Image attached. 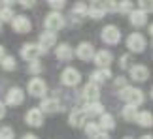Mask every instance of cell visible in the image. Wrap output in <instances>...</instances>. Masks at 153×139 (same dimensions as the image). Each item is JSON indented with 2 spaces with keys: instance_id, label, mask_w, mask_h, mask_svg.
Instances as JSON below:
<instances>
[{
  "instance_id": "35",
  "label": "cell",
  "mask_w": 153,
  "mask_h": 139,
  "mask_svg": "<svg viewBox=\"0 0 153 139\" xmlns=\"http://www.w3.org/2000/svg\"><path fill=\"white\" fill-rule=\"evenodd\" d=\"M128 64H131V59L125 55V56H121V68H127Z\"/></svg>"
},
{
  "instance_id": "31",
  "label": "cell",
  "mask_w": 153,
  "mask_h": 139,
  "mask_svg": "<svg viewBox=\"0 0 153 139\" xmlns=\"http://www.w3.org/2000/svg\"><path fill=\"white\" fill-rule=\"evenodd\" d=\"M132 8H134L132 2H128V0H127V2H119V6H117V11H121V13H128V15H131L132 11H134Z\"/></svg>"
},
{
  "instance_id": "36",
  "label": "cell",
  "mask_w": 153,
  "mask_h": 139,
  "mask_svg": "<svg viewBox=\"0 0 153 139\" xmlns=\"http://www.w3.org/2000/svg\"><path fill=\"white\" fill-rule=\"evenodd\" d=\"M4 115H6V105H4L2 102H0V120L4 119Z\"/></svg>"
},
{
  "instance_id": "4",
  "label": "cell",
  "mask_w": 153,
  "mask_h": 139,
  "mask_svg": "<svg viewBox=\"0 0 153 139\" xmlns=\"http://www.w3.org/2000/svg\"><path fill=\"white\" fill-rule=\"evenodd\" d=\"M100 36H102V42L108 43V45H115V43L121 42V32H119V28L114 26V25H106L102 28Z\"/></svg>"
},
{
  "instance_id": "37",
  "label": "cell",
  "mask_w": 153,
  "mask_h": 139,
  "mask_svg": "<svg viewBox=\"0 0 153 139\" xmlns=\"http://www.w3.org/2000/svg\"><path fill=\"white\" fill-rule=\"evenodd\" d=\"M4 59H6V51H4V47L0 45V64L4 62Z\"/></svg>"
},
{
  "instance_id": "32",
  "label": "cell",
  "mask_w": 153,
  "mask_h": 139,
  "mask_svg": "<svg viewBox=\"0 0 153 139\" xmlns=\"http://www.w3.org/2000/svg\"><path fill=\"white\" fill-rule=\"evenodd\" d=\"M0 139H13L11 126H2V128H0Z\"/></svg>"
},
{
  "instance_id": "45",
  "label": "cell",
  "mask_w": 153,
  "mask_h": 139,
  "mask_svg": "<svg viewBox=\"0 0 153 139\" xmlns=\"http://www.w3.org/2000/svg\"><path fill=\"white\" fill-rule=\"evenodd\" d=\"M151 98H153V89H151Z\"/></svg>"
},
{
  "instance_id": "12",
  "label": "cell",
  "mask_w": 153,
  "mask_h": 139,
  "mask_svg": "<svg viewBox=\"0 0 153 139\" xmlns=\"http://www.w3.org/2000/svg\"><path fill=\"white\" fill-rule=\"evenodd\" d=\"M23 100H25V94H23V90L19 89V86H13V89H10L8 92V98H6V103L11 107H15V105H21Z\"/></svg>"
},
{
  "instance_id": "29",
  "label": "cell",
  "mask_w": 153,
  "mask_h": 139,
  "mask_svg": "<svg viewBox=\"0 0 153 139\" xmlns=\"http://www.w3.org/2000/svg\"><path fill=\"white\" fill-rule=\"evenodd\" d=\"M138 10H142L144 13H151V11H153V0H140V2H138Z\"/></svg>"
},
{
  "instance_id": "26",
  "label": "cell",
  "mask_w": 153,
  "mask_h": 139,
  "mask_svg": "<svg viewBox=\"0 0 153 139\" xmlns=\"http://www.w3.org/2000/svg\"><path fill=\"white\" fill-rule=\"evenodd\" d=\"M85 134L95 139L98 134H100V124H98V122H87L85 124Z\"/></svg>"
},
{
  "instance_id": "11",
  "label": "cell",
  "mask_w": 153,
  "mask_h": 139,
  "mask_svg": "<svg viewBox=\"0 0 153 139\" xmlns=\"http://www.w3.org/2000/svg\"><path fill=\"white\" fill-rule=\"evenodd\" d=\"M25 120L28 126H34V128H40V126L44 124V113L40 111V109H28L27 115H25Z\"/></svg>"
},
{
  "instance_id": "43",
  "label": "cell",
  "mask_w": 153,
  "mask_h": 139,
  "mask_svg": "<svg viewBox=\"0 0 153 139\" xmlns=\"http://www.w3.org/2000/svg\"><path fill=\"white\" fill-rule=\"evenodd\" d=\"M0 30H2V21H0Z\"/></svg>"
},
{
  "instance_id": "39",
  "label": "cell",
  "mask_w": 153,
  "mask_h": 139,
  "mask_svg": "<svg viewBox=\"0 0 153 139\" xmlns=\"http://www.w3.org/2000/svg\"><path fill=\"white\" fill-rule=\"evenodd\" d=\"M21 6H23V8H30V6H32V2H30V0H23V2H21Z\"/></svg>"
},
{
  "instance_id": "10",
  "label": "cell",
  "mask_w": 153,
  "mask_h": 139,
  "mask_svg": "<svg viewBox=\"0 0 153 139\" xmlns=\"http://www.w3.org/2000/svg\"><path fill=\"white\" fill-rule=\"evenodd\" d=\"M98 96H100V90H98V85L95 81H91V83H87L83 86V98L87 103H95L98 102Z\"/></svg>"
},
{
  "instance_id": "25",
  "label": "cell",
  "mask_w": 153,
  "mask_h": 139,
  "mask_svg": "<svg viewBox=\"0 0 153 139\" xmlns=\"http://www.w3.org/2000/svg\"><path fill=\"white\" fill-rule=\"evenodd\" d=\"M85 113L87 115H91V117H95V115H104V105L100 102H95V103H87L85 105Z\"/></svg>"
},
{
  "instance_id": "8",
  "label": "cell",
  "mask_w": 153,
  "mask_h": 139,
  "mask_svg": "<svg viewBox=\"0 0 153 139\" xmlns=\"http://www.w3.org/2000/svg\"><path fill=\"white\" fill-rule=\"evenodd\" d=\"M28 92L34 98H44L45 92H48V86H45V83L40 77H34V79L28 81Z\"/></svg>"
},
{
  "instance_id": "14",
  "label": "cell",
  "mask_w": 153,
  "mask_h": 139,
  "mask_svg": "<svg viewBox=\"0 0 153 139\" xmlns=\"http://www.w3.org/2000/svg\"><path fill=\"white\" fill-rule=\"evenodd\" d=\"M61 109V103H59L57 98H44L42 103H40V111L42 113H57Z\"/></svg>"
},
{
  "instance_id": "17",
  "label": "cell",
  "mask_w": 153,
  "mask_h": 139,
  "mask_svg": "<svg viewBox=\"0 0 153 139\" xmlns=\"http://www.w3.org/2000/svg\"><path fill=\"white\" fill-rule=\"evenodd\" d=\"M87 117H89V115L85 113V109H74V111L70 113L68 122H70V126H81V124H87L85 122Z\"/></svg>"
},
{
  "instance_id": "23",
  "label": "cell",
  "mask_w": 153,
  "mask_h": 139,
  "mask_svg": "<svg viewBox=\"0 0 153 139\" xmlns=\"http://www.w3.org/2000/svg\"><path fill=\"white\" fill-rule=\"evenodd\" d=\"M123 119L127 120V122H136V119H138V111H136V105H125L123 107Z\"/></svg>"
},
{
  "instance_id": "6",
  "label": "cell",
  "mask_w": 153,
  "mask_h": 139,
  "mask_svg": "<svg viewBox=\"0 0 153 139\" xmlns=\"http://www.w3.org/2000/svg\"><path fill=\"white\" fill-rule=\"evenodd\" d=\"M11 26H13V30L19 32V34H28L30 28H32V23H30V19H28L27 15H15V19L11 21Z\"/></svg>"
},
{
  "instance_id": "40",
  "label": "cell",
  "mask_w": 153,
  "mask_h": 139,
  "mask_svg": "<svg viewBox=\"0 0 153 139\" xmlns=\"http://www.w3.org/2000/svg\"><path fill=\"white\" fill-rule=\"evenodd\" d=\"M21 139H38L36 135H32V134H27V135H23Z\"/></svg>"
},
{
  "instance_id": "42",
  "label": "cell",
  "mask_w": 153,
  "mask_h": 139,
  "mask_svg": "<svg viewBox=\"0 0 153 139\" xmlns=\"http://www.w3.org/2000/svg\"><path fill=\"white\" fill-rule=\"evenodd\" d=\"M149 34L153 36V23H151V26H149Z\"/></svg>"
},
{
  "instance_id": "38",
  "label": "cell",
  "mask_w": 153,
  "mask_h": 139,
  "mask_svg": "<svg viewBox=\"0 0 153 139\" xmlns=\"http://www.w3.org/2000/svg\"><path fill=\"white\" fill-rule=\"evenodd\" d=\"M95 139H110V135L108 134H106V132H100V134H98Z\"/></svg>"
},
{
  "instance_id": "9",
  "label": "cell",
  "mask_w": 153,
  "mask_h": 139,
  "mask_svg": "<svg viewBox=\"0 0 153 139\" xmlns=\"http://www.w3.org/2000/svg\"><path fill=\"white\" fill-rule=\"evenodd\" d=\"M76 55H78V59H81V60H95V47L89 43V42H81L79 45H78V49H76Z\"/></svg>"
},
{
  "instance_id": "30",
  "label": "cell",
  "mask_w": 153,
  "mask_h": 139,
  "mask_svg": "<svg viewBox=\"0 0 153 139\" xmlns=\"http://www.w3.org/2000/svg\"><path fill=\"white\" fill-rule=\"evenodd\" d=\"M2 68H4V70H8V72H13V70L17 68L15 59H13V56H6L4 62H2Z\"/></svg>"
},
{
  "instance_id": "18",
  "label": "cell",
  "mask_w": 153,
  "mask_h": 139,
  "mask_svg": "<svg viewBox=\"0 0 153 139\" xmlns=\"http://www.w3.org/2000/svg\"><path fill=\"white\" fill-rule=\"evenodd\" d=\"M55 55H57V59H59V60L68 62V60L74 56V51H72V47H70L68 43H61V45H59V47L55 49Z\"/></svg>"
},
{
  "instance_id": "41",
  "label": "cell",
  "mask_w": 153,
  "mask_h": 139,
  "mask_svg": "<svg viewBox=\"0 0 153 139\" xmlns=\"http://www.w3.org/2000/svg\"><path fill=\"white\" fill-rule=\"evenodd\" d=\"M140 139H153V135H142Z\"/></svg>"
},
{
  "instance_id": "7",
  "label": "cell",
  "mask_w": 153,
  "mask_h": 139,
  "mask_svg": "<svg viewBox=\"0 0 153 139\" xmlns=\"http://www.w3.org/2000/svg\"><path fill=\"white\" fill-rule=\"evenodd\" d=\"M61 81H62V85H66V86H76L81 81V75L76 68H66V70H62Z\"/></svg>"
},
{
  "instance_id": "1",
  "label": "cell",
  "mask_w": 153,
  "mask_h": 139,
  "mask_svg": "<svg viewBox=\"0 0 153 139\" xmlns=\"http://www.w3.org/2000/svg\"><path fill=\"white\" fill-rule=\"evenodd\" d=\"M119 96L127 102V105H140V103H144L142 90L134 89V86H123L119 90Z\"/></svg>"
},
{
  "instance_id": "5",
  "label": "cell",
  "mask_w": 153,
  "mask_h": 139,
  "mask_svg": "<svg viewBox=\"0 0 153 139\" xmlns=\"http://www.w3.org/2000/svg\"><path fill=\"white\" fill-rule=\"evenodd\" d=\"M42 53H44V49L40 47V45H36V43H25L21 47V56L25 60H28V62H36L38 56Z\"/></svg>"
},
{
  "instance_id": "34",
  "label": "cell",
  "mask_w": 153,
  "mask_h": 139,
  "mask_svg": "<svg viewBox=\"0 0 153 139\" xmlns=\"http://www.w3.org/2000/svg\"><path fill=\"white\" fill-rule=\"evenodd\" d=\"M42 72V64L40 62H30V73H40Z\"/></svg>"
},
{
  "instance_id": "21",
  "label": "cell",
  "mask_w": 153,
  "mask_h": 139,
  "mask_svg": "<svg viewBox=\"0 0 153 139\" xmlns=\"http://www.w3.org/2000/svg\"><path fill=\"white\" fill-rule=\"evenodd\" d=\"M91 77H93V81H95L97 85L98 83H106V81L111 77V72H110V68H100V70H97Z\"/></svg>"
},
{
  "instance_id": "28",
  "label": "cell",
  "mask_w": 153,
  "mask_h": 139,
  "mask_svg": "<svg viewBox=\"0 0 153 139\" xmlns=\"http://www.w3.org/2000/svg\"><path fill=\"white\" fill-rule=\"evenodd\" d=\"M85 13H89V8H87V6L83 4V2H78L74 6V10H72V15H85Z\"/></svg>"
},
{
  "instance_id": "24",
  "label": "cell",
  "mask_w": 153,
  "mask_h": 139,
  "mask_svg": "<svg viewBox=\"0 0 153 139\" xmlns=\"http://www.w3.org/2000/svg\"><path fill=\"white\" fill-rule=\"evenodd\" d=\"M136 122H138L140 126H144V128H151V126H153V115H151L149 111H142V113H138Z\"/></svg>"
},
{
  "instance_id": "15",
  "label": "cell",
  "mask_w": 153,
  "mask_h": 139,
  "mask_svg": "<svg viewBox=\"0 0 153 139\" xmlns=\"http://www.w3.org/2000/svg\"><path fill=\"white\" fill-rule=\"evenodd\" d=\"M55 43H57V36H55V32H49V30H45V32H42V34H40L38 45H40V47H42L44 51H45V49H49V47H53Z\"/></svg>"
},
{
  "instance_id": "22",
  "label": "cell",
  "mask_w": 153,
  "mask_h": 139,
  "mask_svg": "<svg viewBox=\"0 0 153 139\" xmlns=\"http://www.w3.org/2000/svg\"><path fill=\"white\" fill-rule=\"evenodd\" d=\"M98 124H100V130H104V132L114 130L115 128V119L111 117L110 113H104L102 117H100V120H98Z\"/></svg>"
},
{
  "instance_id": "19",
  "label": "cell",
  "mask_w": 153,
  "mask_h": 139,
  "mask_svg": "<svg viewBox=\"0 0 153 139\" xmlns=\"http://www.w3.org/2000/svg\"><path fill=\"white\" fill-rule=\"evenodd\" d=\"M128 21H131L132 26H144L148 23V13H144L142 10H134L131 15H128Z\"/></svg>"
},
{
  "instance_id": "44",
  "label": "cell",
  "mask_w": 153,
  "mask_h": 139,
  "mask_svg": "<svg viewBox=\"0 0 153 139\" xmlns=\"http://www.w3.org/2000/svg\"><path fill=\"white\" fill-rule=\"evenodd\" d=\"M123 139H132V137H123Z\"/></svg>"
},
{
  "instance_id": "16",
  "label": "cell",
  "mask_w": 153,
  "mask_h": 139,
  "mask_svg": "<svg viewBox=\"0 0 153 139\" xmlns=\"http://www.w3.org/2000/svg\"><path fill=\"white\" fill-rule=\"evenodd\" d=\"M111 60H114V55H111L110 51H106V49L98 51V53L95 55V64L98 68H108L111 64Z\"/></svg>"
},
{
  "instance_id": "46",
  "label": "cell",
  "mask_w": 153,
  "mask_h": 139,
  "mask_svg": "<svg viewBox=\"0 0 153 139\" xmlns=\"http://www.w3.org/2000/svg\"><path fill=\"white\" fill-rule=\"evenodd\" d=\"M0 10H2V8H0Z\"/></svg>"
},
{
  "instance_id": "27",
  "label": "cell",
  "mask_w": 153,
  "mask_h": 139,
  "mask_svg": "<svg viewBox=\"0 0 153 139\" xmlns=\"http://www.w3.org/2000/svg\"><path fill=\"white\" fill-rule=\"evenodd\" d=\"M15 19V13L11 10V6H4L0 10V21H13Z\"/></svg>"
},
{
  "instance_id": "3",
  "label": "cell",
  "mask_w": 153,
  "mask_h": 139,
  "mask_svg": "<svg viewBox=\"0 0 153 139\" xmlns=\"http://www.w3.org/2000/svg\"><path fill=\"white\" fill-rule=\"evenodd\" d=\"M45 28H48L49 32H55V30H61L64 26V17L61 11H51V13L45 15V21H44Z\"/></svg>"
},
{
  "instance_id": "20",
  "label": "cell",
  "mask_w": 153,
  "mask_h": 139,
  "mask_svg": "<svg viewBox=\"0 0 153 139\" xmlns=\"http://www.w3.org/2000/svg\"><path fill=\"white\" fill-rule=\"evenodd\" d=\"M106 15V10H104V6L102 2H93L89 6V17H93V19H102V17Z\"/></svg>"
},
{
  "instance_id": "33",
  "label": "cell",
  "mask_w": 153,
  "mask_h": 139,
  "mask_svg": "<svg viewBox=\"0 0 153 139\" xmlns=\"http://www.w3.org/2000/svg\"><path fill=\"white\" fill-rule=\"evenodd\" d=\"M49 6H51L55 11H61V10L64 8V2H62V0H49Z\"/></svg>"
},
{
  "instance_id": "13",
  "label": "cell",
  "mask_w": 153,
  "mask_h": 139,
  "mask_svg": "<svg viewBox=\"0 0 153 139\" xmlns=\"http://www.w3.org/2000/svg\"><path fill=\"white\" fill-rule=\"evenodd\" d=\"M131 77H132L134 81H138V83H144V81H148V77H149V70H148V66H144V64L132 66V68H131Z\"/></svg>"
},
{
  "instance_id": "2",
  "label": "cell",
  "mask_w": 153,
  "mask_h": 139,
  "mask_svg": "<svg viewBox=\"0 0 153 139\" xmlns=\"http://www.w3.org/2000/svg\"><path fill=\"white\" fill-rule=\"evenodd\" d=\"M146 45H148V42H146V38L140 32L128 34V38H127V47H128V51H132V53H144Z\"/></svg>"
}]
</instances>
